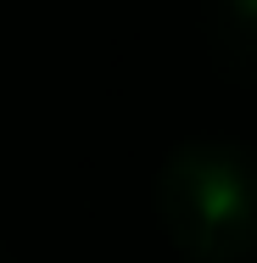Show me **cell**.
<instances>
[{"instance_id":"3","label":"cell","mask_w":257,"mask_h":263,"mask_svg":"<svg viewBox=\"0 0 257 263\" xmlns=\"http://www.w3.org/2000/svg\"><path fill=\"white\" fill-rule=\"evenodd\" d=\"M0 263H11V252H6V247H0Z\"/></svg>"},{"instance_id":"2","label":"cell","mask_w":257,"mask_h":263,"mask_svg":"<svg viewBox=\"0 0 257 263\" xmlns=\"http://www.w3.org/2000/svg\"><path fill=\"white\" fill-rule=\"evenodd\" d=\"M207 40L224 67L257 73V0H212L207 6Z\"/></svg>"},{"instance_id":"1","label":"cell","mask_w":257,"mask_h":263,"mask_svg":"<svg viewBox=\"0 0 257 263\" xmlns=\"http://www.w3.org/2000/svg\"><path fill=\"white\" fill-rule=\"evenodd\" d=\"M156 218L190 263L257 258V152L241 140H190L156 174Z\"/></svg>"}]
</instances>
